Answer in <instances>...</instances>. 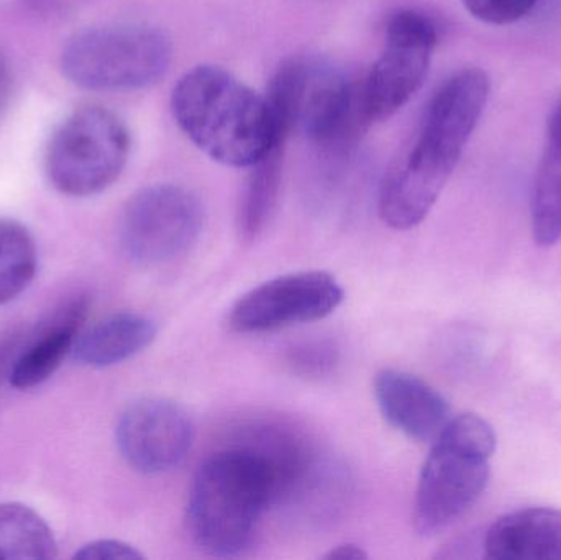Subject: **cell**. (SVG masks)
<instances>
[{"label":"cell","mask_w":561,"mask_h":560,"mask_svg":"<svg viewBox=\"0 0 561 560\" xmlns=\"http://www.w3.org/2000/svg\"><path fill=\"white\" fill-rule=\"evenodd\" d=\"M490 91V78L477 66L442 82L425 107L414 140L385 174L379 190L382 222L409 230L428 216L483 115Z\"/></svg>","instance_id":"cell-1"},{"label":"cell","mask_w":561,"mask_h":560,"mask_svg":"<svg viewBox=\"0 0 561 560\" xmlns=\"http://www.w3.org/2000/svg\"><path fill=\"white\" fill-rule=\"evenodd\" d=\"M171 111L186 137L226 167L250 168L286 141L266 98L220 66L184 72L171 94Z\"/></svg>","instance_id":"cell-2"},{"label":"cell","mask_w":561,"mask_h":560,"mask_svg":"<svg viewBox=\"0 0 561 560\" xmlns=\"http://www.w3.org/2000/svg\"><path fill=\"white\" fill-rule=\"evenodd\" d=\"M278 502L268 464L247 446L214 454L197 470L186 523L197 548L232 558L249 548L263 513Z\"/></svg>","instance_id":"cell-3"},{"label":"cell","mask_w":561,"mask_h":560,"mask_svg":"<svg viewBox=\"0 0 561 560\" xmlns=\"http://www.w3.org/2000/svg\"><path fill=\"white\" fill-rule=\"evenodd\" d=\"M265 98L284 138L304 135L329 153L352 147L371 124L362 82L335 62L317 56L284 59Z\"/></svg>","instance_id":"cell-4"},{"label":"cell","mask_w":561,"mask_h":560,"mask_svg":"<svg viewBox=\"0 0 561 560\" xmlns=\"http://www.w3.org/2000/svg\"><path fill=\"white\" fill-rule=\"evenodd\" d=\"M496 433L484 418H450L422 467L414 502V528L435 536L460 522L490 483Z\"/></svg>","instance_id":"cell-5"},{"label":"cell","mask_w":561,"mask_h":560,"mask_svg":"<svg viewBox=\"0 0 561 560\" xmlns=\"http://www.w3.org/2000/svg\"><path fill=\"white\" fill-rule=\"evenodd\" d=\"M173 59L170 36L147 23L84 30L62 49V72L89 91H138L157 84Z\"/></svg>","instance_id":"cell-6"},{"label":"cell","mask_w":561,"mask_h":560,"mask_svg":"<svg viewBox=\"0 0 561 560\" xmlns=\"http://www.w3.org/2000/svg\"><path fill=\"white\" fill-rule=\"evenodd\" d=\"M130 134L115 112L88 105L72 112L53 134L45 167L56 191L89 197L111 187L130 155Z\"/></svg>","instance_id":"cell-7"},{"label":"cell","mask_w":561,"mask_h":560,"mask_svg":"<svg viewBox=\"0 0 561 560\" xmlns=\"http://www.w3.org/2000/svg\"><path fill=\"white\" fill-rule=\"evenodd\" d=\"M204 220L203 203L193 191L176 184H154L125 204L118 242L135 265H167L196 245Z\"/></svg>","instance_id":"cell-8"},{"label":"cell","mask_w":561,"mask_h":560,"mask_svg":"<svg viewBox=\"0 0 561 560\" xmlns=\"http://www.w3.org/2000/svg\"><path fill=\"white\" fill-rule=\"evenodd\" d=\"M438 43V28L428 13L399 9L386 22L381 55L362 81L369 122L388 121L424 84Z\"/></svg>","instance_id":"cell-9"},{"label":"cell","mask_w":561,"mask_h":560,"mask_svg":"<svg viewBox=\"0 0 561 560\" xmlns=\"http://www.w3.org/2000/svg\"><path fill=\"white\" fill-rule=\"evenodd\" d=\"M345 298L335 276L300 272L278 276L250 289L230 309V328L240 334H263L319 321Z\"/></svg>","instance_id":"cell-10"},{"label":"cell","mask_w":561,"mask_h":560,"mask_svg":"<svg viewBox=\"0 0 561 560\" xmlns=\"http://www.w3.org/2000/svg\"><path fill=\"white\" fill-rule=\"evenodd\" d=\"M193 420L167 398H144L125 408L115 427L118 453L145 476H161L180 467L194 444Z\"/></svg>","instance_id":"cell-11"},{"label":"cell","mask_w":561,"mask_h":560,"mask_svg":"<svg viewBox=\"0 0 561 560\" xmlns=\"http://www.w3.org/2000/svg\"><path fill=\"white\" fill-rule=\"evenodd\" d=\"M375 398L385 420L419 443H431L450 420L447 400L408 372L385 368L375 378Z\"/></svg>","instance_id":"cell-12"},{"label":"cell","mask_w":561,"mask_h":560,"mask_svg":"<svg viewBox=\"0 0 561 560\" xmlns=\"http://www.w3.org/2000/svg\"><path fill=\"white\" fill-rule=\"evenodd\" d=\"M484 555L493 560H561V512L526 508L507 513L484 536Z\"/></svg>","instance_id":"cell-13"},{"label":"cell","mask_w":561,"mask_h":560,"mask_svg":"<svg viewBox=\"0 0 561 560\" xmlns=\"http://www.w3.org/2000/svg\"><path fill=\"white\" fill-rule=\"evenodd\" d=\"M157 332V324L147 316L117 312L79 332L72 357L84 367H112L145 351Z\"/></svg>","instance_id":"cell-14"},{"label":"cell","mask_w":561,"mask_h":560,"mask_svg":"<svg viewBox=\"0 0 561 560\" xmlns=\"http://www.w3.org/2000/svg\"><path fill=\"white\" fill-rule=\"evenodd\" d=\"M85 306L76 302L66 318L59 319L53 328L43 332L13 364L10 372V385L19 390H30L45 384L59 365L72 354L76 339L81 332Z\"/></svg>","instance_id":"cell-15"},{"label":"cell","mask_w":561,"mask_h":560,"mask_svg":"<svg viewBox=\"0 0 561 560\" xmlns=\"http://www.w3.org/2000/svg\"><path fill=\"white\" fill-rule=\"evenodd\" d=\"M284 141L250 167L237 213V229L247 242L255 240L268 226L278 206L283 180Z\"/></svg>","instance_id":"cell-16"},{"label":"cell","mask_w":561,"mask_h":560,"mask_svg":"<svg viewBox=\"0 0 561 560\" xmlns=\"http://www.w3.org/2000/svg\"><path fill=\"white\" fill-rule=\"evenodd\" d=\"M58 558V542L48 523L22 503H0V560Z\"/></svg>","instance_id":"cell-17"},{"label":"cell","mask_w":561,"mask_h":560,"mask_svg":"<svg viewBox=\"0 0 561 560\" xmlns=\"http://www.w3.org/2000/svg\"><path fill=\"white\" fill-rule=\"evenodd\" d=\"M534 242L553 247L561 240V147L547 141L530 191Z\"/></svg>","instance_id":"cell-18"},{"label":"cell","mask_w":561,"mask_h":560,"mask_svg":"<svg viewBox=\"0 0 561 560\" xmlns=\"http://www.w3.org/2000/svg\"><path fill=\"white\" fill-rule=\"evenodd\" d=\"M36 270L38 252L32 233L15 220L0 219V306L22 295Z\"/></svg>","instance_id":"cell-19"},{"label":"cell","mask_w":561,"mask_h":560,"mask_svg":"<svg viewBox=\"0 0 561 560\" xmlns=\"http://www.w3.org/2000/svg\"><path fill=\"white\" fill-rule=\"evenodd\" d=\"M474 19L490 25H511L526 19L539 0H461Z\"/></svg>","instance_id":"cell-20"},{"label":"cell","mask_w":561,"mask_h":560,"mask_svg":"<svg viewBox=\"0 0 561 560\" xmlns=\"http://www.w3.org/2000/svg\"><path fill=\"white\" fill-rule=\"evenodd\" d=\"M290 365L302 375H322L335 365V348L325 344H306L294 351Z\"/></svg>","instance_id":"cell-21"},{"label":"cell","mask_w":561,"mask_h":560,"mask_svg":"<svg viewBox=\"0 0 561 560\" xmlns=\"http://www.w3.org/2000/svg\"><path fill=\"white\" fill-rule=\"evenodd\" d=\"M75 559L84 560H141L145 556L134 546L115 539H99L82 546Z\"/></svg>","instance_id":"cell-22"},{"label":"cell","mask_w":561,"mask_h":560,"mask_svg":"<svg viewBox=\"0 0 561 560\" xmlns=\"http://www.w3.org/2000/svg\"><path fill=\"white\" fill-rule=\"evenodd\" d=\"M323 559L327 560H365L368 559V555H366L365 549L358 545H352V542H346V545L336 546V548L330 549Z\"/></svg>","instance_id":"cell-23"},{"label":"cell","mask_w":561,"mask_h":560,"mask_svg":"<svg viewBox=\"0 0 561 560\" xmlns=\"http://www.w3.org/2000/svg\"><path fill=\"white\" fill-rule=\"evenodd\" d=\"M10 91H12V75L5 58L0 55V115L9 104Z\"/></svg>","instance_id":"cell-24"},{"label":"cell","mask_w":561,"mask_h":560,"mask_svg":"<svg viewBox=\"0 0 561 560\" xmlns=\"http://www.w3.org/2000/svg\"><path fill=\"white\" fill-rule=\"evenodd\" d=\"M547 141L561 147V101L550 114L549 124H547Z\"/></svg>","instance_id":"cell-25"}]
</instances>
